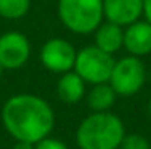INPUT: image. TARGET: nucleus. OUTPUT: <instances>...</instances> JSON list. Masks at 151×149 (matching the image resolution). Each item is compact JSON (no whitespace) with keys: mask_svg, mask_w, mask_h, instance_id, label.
Returning a JSON list of instances; mask_svg holds the SVG:
<instances>
[{"mask_svg":"<svg viewBox=\"0 0 151 149\" xmlns=\"http://www.w3.org/2000/svg\"><path fill=\"white\" fill-rule=\"evenodd\" d=\"M2 123L15 141L37 143L55 128V112L48 101L34 93L13 95L2 106Z\"/></svg>","mask_w":151,"mask_h":149,"instance_id":"obj_1","label":"nucleus"},{"mask_svg":"<svg viewBox=\"0 0 151 149\" xmlns=\"http://www.w3.org/2000/svg\"><path fill=\"white\" fill-rule=\"evenodd\" d=\"M125 125L114 112H90L76 130L79 149H119L125 136Z\"/></svg>","mask_w":151,"mask_h":149,"instance_id":"obj_2","label":"nucleus"},{"mask_svg":"<svg viewBox=\"0 0 151 149\" xmlns=\"http://www.w3.org/2000/svg\"><path fill=\"white\" fill-rule=\"evenodd\" d=\"M60 21L68 31L79 35L93 34L103 23V0H58Z\"/></svg>","mask_w":151,"mask_h":149,"instance_id":"obj_3","label":"nucleus"},{"mask_svg":"<svg viewBox=\"0 0 151 149\" xmlns=\"http://www.w3.org/2000/svg\"><path fill=\"white\" fill-rule=\"evenodd\" d=\"M114 63L116 61L113 55L100 50L95 45H88L77 51L74 71L88 85L106 83L109 82Z\"/></svg>","mask_w":151,"mask_h":149,"instance_id":"obj_4","label":"nucleus"},{"mask_svg":"<svg viewBox=\"0 0 151 149\" xmlns=\"http://www.w3.org/2000/svg\"><path fill=\"white\" fill-rule=\"evenodd\" d=\"M146 82V67L142 58L127 55L114 63L109 83L117 96H134Z\"/></svg>","mask_w":151,"mask_h":149,"instance_id":"obj_5","label":"nucleus"},{"mask_svg":"<svg viewBox=\"0 0 151 149\" xmlns=\"http://www.w3.org/2000/svg\"><path fill=\"white\" fill-rule=\"evenodd\" d=\"M40 63L53 74H64L74 69L77 50L69 40L61 37L48 38L40 48Z\"/></svg>","mask_w":151,"mask_h":149,"instance_id":"obj_6","label":"nucleus"},{"mask_svg":"<svg viewBox=\"0 0 151 149\" xmlns=\"http://www.w3.org/2000/svg\"><path fill=\"white\" fill-rule=\"evenodd\" d=\"M31 51V42L23 32L8 31L0 35V64L3 69H21L29 61Z\"/></svg>","mask_w":151,"mask_h":149,"instance_id":"obj_7","label":"nucleus"},{"mask_svg":"<svg viewBox=\"0 0 151 149\" xmlns=\"http://www.w3.org/2000/svg\"><path fill=\"white\" fill-rule=\"evenodd\" d=\"M103 15L109 23L127 27L143 16V0H103Z\"/></svg>","mask_w":151,"mask_h":149,"instance_id":"obj_8","label":"nucleus"},{"mask_svg":"<svg viewBox=\"0 0 151 149\" xmlns=\"http://www.w3.org/2000/svg\"><path fill=\"white\" fill-rule=\"evenodd\" d=\"M124 48L129 55L143 58L151 53V23L138 19L124 27Z\"/></svg>","mask_w":151,"mask_h":149,"instance_id":"obj_9","label":"nucleus"},{"mask_svg":"<svg viewBox=\"0 0 151 149\" xmlns=\"http://www.w3.org/2000/svg\"><path fill=\"white\" fill-rule=\"evenodd\" d=\"M85 95H87V83L74 69L60 76L56 82V96L60 98V101L66 104H76L81 103Z\"/></svg>","mask_w":151,"mask_h":149,"instance_id":"obj_10","label":"nucleus"},{"mask_svg":"<svg viewBox=\"0 0 151 149\" xmlns=\"http://www.w3.org/2000/svg\"><path fill=\"white\" fill-rule=\"evenodd\" d=\"M93 35H95L93 45L109 55H114L121 48H124V27L114 23H109V21L101 23L96 27Z\"/></svg>","mask_w":151,"mask_h":149,"instance_id":"obj_11","label":"nucleus"},{"mask_svg":"<svg viewBox=\"0 0 151 149\" xmlns=\"http://www.w3.org/2000/svg\"><path fill=\"white\" fill-rule=\"evenodd\" d=\"M87 99V106L90 108L92 112H106L111 111L117 99L116 91L113 90L109 83H96L92 85V88L85 95Z\"/></svg>","mask_w":151,"mask_h":149,"instance_id":"obj_12","label":"nucleus"},{"mask_svg":"<svg viewBox=\"0 0 151 149\" xmlns=\"http://www.w3.org/2000/svg\"><path fill=\"white\" fill-rule=\"evenodd\" d=\"M31 0H0V18L10 21L21 19L29 13Z\"/></svg>","mask_w":151,"mask_h":149,"instance_id":"obj_13","label":"nucleus"},{"mask_svg":"<svg viewBox=\"0 0 151 149\" xmlns=\"http://www.w3.org/2000/svg\"><path fill=\"white\" fill-rule=\"evenodd\" d=\"M119 149H151V144L140 133H125L119 144Z\"/></svg>","mask_w":151,"mask_h":149,"instance_id":"obj_14","label":"nucleus"},{"mask_svg":"<svg viewBox=\"0 0 151 149\" xmlns=\"http://www.w3.org/2000/svg\"><path fill=\"white\" fill-rule=\"evenodd\" d=\"M35 149H69V146L66 143H63L61 140H58V138H53L50 135V136L44 138V140L37 141Z\"/></svg>","mask_w":151,"mask_h":149,"instance_id":"obj_15","label":"nucleus"},{"mask_svg":"<svg viewBox=\"0 0 151 149\" xmlns=\"http://www.w3.org/2000/svg\"><path fill=\"white\" fill-rule=\"evenodd\" d=\"M143 16L148 23H151V0H143Z\"/></svg>","mask_w":151,"mask_h":149,"instance_id":"obj_16","label":"nucleus"},{"mask_svg":"<svg viewBox=\"0 0 151 149\" xmlns=\"http://www.w3.org/2000/svg\"><path fill=\"white\" fill-rule=\"evenodd\" d=\"M12 149H35V144L27 143V141H15Z\"/></svg>","mask_w":151,"mask_h":149,"instance_id":"obj_17","label":"nucleus"},{"mask_svg":"<svg viewBox=\"0 0 151 149\" xmlns=\"http://www.w3.org/2000/svg\"><path fill=\"white\" fill-rule=\"evenodd\" d=\"M146 108H148V115L151 117V96H150V99H148V106H146Z\"/></svg>","mask_w":151,"mask_h":149,"instance_id":"obj_18","label":"nucleus"},{"mask_svg":"<svg viewBox=\"0 0 151 149\" xmlns=\"http://www.w3.org/2000/svg\"><path fill=\"white\" fill-rule=\"evenodd\" d=\"M3 71H5V69H3V67H2V64H0V77H2V72H3Z\"/></svg>","mask_w":151,"mask_h":149,"instance_id":"obj_19","label":"nucleus"}]
</instances>
